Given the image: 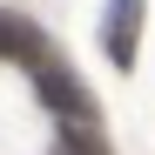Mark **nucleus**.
Listing matches in <instances>:
<instances>
[{"mask_svg": "<svg viewBox=\"0 0 155 155\" xmlns=\"http://www.w3.org/2000/svg\"><path fill=\"white\" fill-rule=\"evenodd\" d=\"M34 81H41V101H47L61 121H88V88L74 81L61 61H41V68H34Z\"/></svg>", "mask_w": 155, "mask_h": 155, "instance_id": "1", "label": "nucleus"}, {"mask_svg": "<svg viewBox=\"0 0 155 155\" xmlns=\"http://www.w3.org/2000/svg\"><path fill=\"white\" fill-rule=\"evenodd\" d=\"M101 41H108V61H115V68H135V41H142V0H108Z\"/></svg>", "mask_w": 155, "mask_h": 155, "instance_id": "2", "label": "nucleus"}, {"mask_svg": "<svg viewBox=\"0 0 155 155\" xmlns=\"http://www.w3.org/2000/svg\"><path fill=\"white\" fill-rule=\"evenodd\" d=\"M0 54L7 61H27V68H41V61H54V47H47L20 14H0Z\"/></svg>", "mask_w": 155, "mask_h": 155, "instance_id": "3", "label": "nucleus"}, {"mask_svg": "<svg viewBox=\"0 0 155 155\" xmlns=\"http://www.w3.org/2000/svg\"><path fill=\"white\" fill-rule=\"evenodd\" d=\"M61 155H108V142H101L94 128H81V121H68V128H61Z\"/></svg>", "mask_w": 155, "mask_h": 155, "instance_id": "4", "label": "nucleus"}]
</instances>
